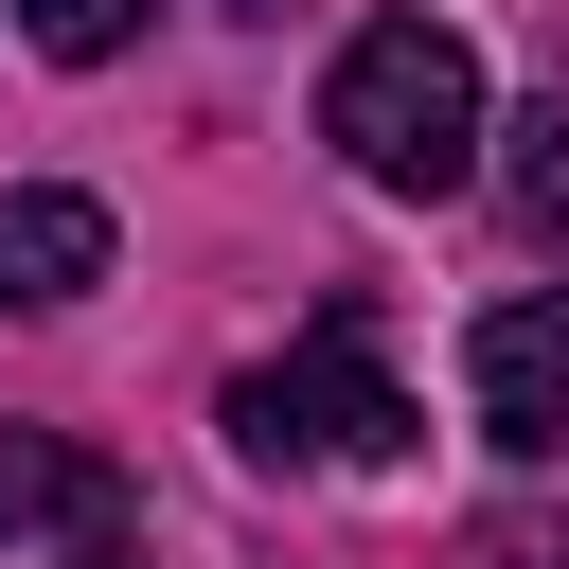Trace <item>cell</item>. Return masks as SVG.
I'll return each mask as SVG.
<instances>
[{"label":"cell","instance_id":"obj_1","mask_svg":"<svg viewBox=\"0 0 569 569\" xmlns=\"http://www.w3.org/2000/svg\"><path fill=\"white\" fill-rule=\"evenodd\" d=\"M320 142H338L373 196H462V178H480V53H462L445 18H373V36H338V71H320Z\"/></svg>","mask_w":569,"mask_h":569},{"label":"cell","instance_id":"obj_2","mask_svg":"<svg viewBox=\"0 0 569 569\" xmlns=\"http://www.w3.org/2000/svg\"><path fill=\"white\" fill-rule=\"evenodd\" d=\"M409 391H391V356H373V320L338 302L320 338H284V356H249L231 373V445L267 462V480H373V462H409Z\"/></svg>","mask_w":569,"mask_h":569},{"label":"cell","instance_id":"obj_3","mask_svg":"<svg viewBox=\"0 0 569 569\" xmlns=\"http://www.w3.org/2000/svg\"><path fill=\"white\" fill-rule=\"evenodd\" d=\"M462 391H480V427H498L516 462H569V284H533V302H480V338H462Z\"/></svg>","mask_w":569,"mask_h":569},{"label":"cell","instance_id":"obj_4","mask_svg":"<svg viewBox=\"0 0 569 569\" xmlns=\"http://www.w3.org/2000/svg\"><path fill=\"white\" fill-rule=\"evenodd\" d=\"M18 533H124V462L107 445H71V427H0V551Z\"/></svg>","mask_w":569,"mask_h":569},{"label":"cell","instance_id":"obj_5","mask_svg":"<svg viewBox=\"0 0 569 569\" xmlns=\"http://www.w3.org/2000/svg\"><path fill=\"white\" fill-rule=\"evenodd\" d=\"M107 284V196H0V320H36V302H89Z\"/></svg>","mask_w":569,"mask_h":569},{"label":"cell","instance_id":"obj_6","mask_svg":"<svg viewBox=\"0 0 569 569\" xmlns=\"http://www.w3.org/2000/svg\"><path fill=\"white\" fill-rule=\"evenodd\" d=\"M498 196H516V231H533V249H569V107H533V124H516Z\"/></svg>","mask_w":569,"mask_h":569},{"label":"cell","instance_id":"obj_7","mask_svg":"<svg viewBox=\"0 0 569 569\" xmlns=\"http://www.w3.org/2000/svg\"><path fill=\"white\" fill-rule=\"evenodd\" d=\"M18 36H36V53H71V71H107V53L142 36V0H18Z\"/></svg>","mask_w":569,"mask_h":569},{"label":"cell","instance_id":"obj_8","mask_svg":"<svg viewBox=\"0 0 569 569\" xmlns=\"http://www.w3.org/2000/svg\"><path fill=\"white\" fill-rule=\"evenodd\" d=\"M231 18H284V0H231Z\"/></svg>","mask_w":569,"mask_h":569}]
</instances>
